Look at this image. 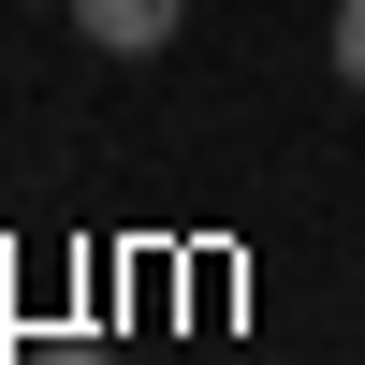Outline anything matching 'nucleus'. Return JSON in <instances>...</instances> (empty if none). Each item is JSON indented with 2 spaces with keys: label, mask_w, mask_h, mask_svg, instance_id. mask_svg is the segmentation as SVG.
<instances>
[{
  "label": "nucleus",
  "mask_w": 365,
  "mask_h": 365,
  "mask_svg": "<svg viewBox=\"0 0 365 365\" xmlns=\"http://www.w3.org/2000/svg\"><path fill=\"white\" fill-rule=\"evenodd\" d=\"M175 15H190V0H73V29H88L103 58H161V44H175Z\"/></svg>",
  "instance_id": "nucleus-1"
},
{
  "label": "nucleus",
  "mask_w": 365,
  "mask_h": 365,
  "mask_svg": "<svg viewBox=\"0 0 365 365\" xmlns=\"http://www.w3.org/2000/svg\"><path fill=\"white\" fill-rule=\"evenodd\" d=\"M15 365H117L103 336H15Z\"/></svg>",
  "instance_id": "nucleus-2"
},
{
  "label": "nucleus",
  "mask_w": 365,
  "mask_h": 365,
  "mask_svg": "<svg viewBox=\"0 0 365 365\" xmlns=\"http://www.w3.org/2000/svg\"><path fill=\"white\" fill-rule=\"evenodd\" d=\"M336 73L365 88V0H336Z\"/></svg>",
  "instance_id": "nucleus-3"
},
{
  "label": "nucleus",
  "mask_w": 365,
  "mask_h": 365,
  "mask_svg": "<svg viewBox=\"0 0 365 365\" xmlns=\"http://www.w3.org/2000/svg\"><path fill=\"white\" fill-rule=\"evenodd\" d=\"M0 365H15V351H0Z\"/></svg>",
  "instance_id": "nucleus-4"
}]
</instances>
